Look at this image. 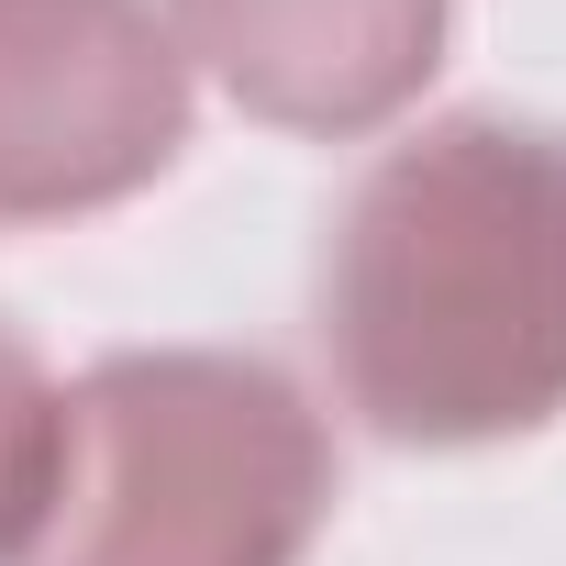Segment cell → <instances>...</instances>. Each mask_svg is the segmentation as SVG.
Wrapping results in <instances>:
<instances>
[{
    "mask_svg": "<svg viewBox=\"0 0 566 566\" xmlns=\"http://www.w3.org/2000/svg\"><path fill=\"white\" fill-rule=\"evenodd\" d=\"M312 334L378 444L467 455L566 411V123L467 101L334 211Z\"/></svg>",
    "mask_w": 566,
    "mask_h": 566,
    "instance_id": "1",
    "label": "cell"
},
{
    "mask_svg": "<svg viewBox=\"0 0 566 566\" xmlns=\"http://www.w3.org/2000/svg\"><path fill=\"white\" fill-rule=\"evenodd\" d=\"M334 433L244 345H112L67 378V467L23 566H301Z\"/></svg>",
    "mask_w": 566,
    "mask_h": 566,
    "instance_id": "2",
    "label": "cell"
},
{
    "mask_svg": "<svg viewBox=\"0 0 566 566\" xmlns=\"http://www.w3.org/2000/svg\"><path fill=\"white\" fill-rule=\"evenodd\" d=\"M189 145V56L156 0H0V233L156 189Z\"/></svg>",
    "mask_w": 566,
    "mask_h": 566,
    "instance_id": "3",
    "label": "cell"
},
{
    "mask_svg": "<svg viewBox=\"0 0 566 566\" xmlns=\"http://www.w3.org/2000/svg\"><path fill=\"white\" fill-rule=\"evenodd\" d=\"M167 34L244 123L356 145L433 90L455 0H167Z\"/></svg>",
    "mask_w": 566,
    "mask_h": 566,
    "instance_id": "4",
    "label": "cell"
}]
</instances>
